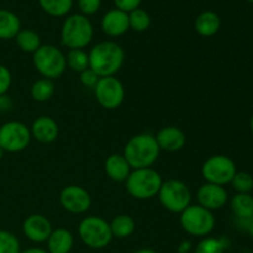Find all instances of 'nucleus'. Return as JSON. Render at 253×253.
I'll return each instance as SVG.
<instances>
[{
  "label": "nucleus",
  "instance_id": "obj_1",
  "mask_svg": "<svg viewBox=\"0 0 253 253\" xmlns=\"http://www.w3.org/2000/svg\"><path fill=\"white\" fill-rule=\"evenodd\" d=\"M89 68L95 72L99 78L113 77L121 68L125 58L124 49L111 41L100 42L90 49Z\"/></svg>",
  "mask_w": 253,
  "mask_h": 253
},
{
  "label": "nucleus",
  "instance_id": "obj_2",
  "mask_svg": "<svg viewBox=\"0 0 253 253\" xmlns=\"http://www.w3.org/2000/svg\"><path fill=\"white\" fill-rule=\"evenodd\" d=\"M160 151L155 136L150 133H141L133 136L126 143L124 157L131 168H150L158 158Z\"/></svg>",
  "mask_w": 253,
  "mask_h": 253
},
{
  "label": "nucleus",
  "instance_id": "obj_3",
  "mask_svg": "<svg viewBox=\"0 0 253 253\" xmlns=\"http://www.w3.org/2000/svg\"><path fill=\"white\" fill-rule=\"evenodd\" d=\"M160 173L152 168L135 169L126 179V189L136 199H151L158 194L162 185Z\"/></svg>",
  "mask_w": 253,
  "mask_h": 253
},
{
  "label": "nucleus",
  "instance_id": "obj_4",
  "mask_svg": "<svg viewBox=\"0 0 253 253\" xmlns=\"http://www.w3.org/2000/svg\"><path fill=\"white\" fill-rule=\"evenodd\" d=\"M93 39V26L85 15L67 17L62 26V43L71 49H82Z\"/></svg>",
  "mask_w": 253,
  "mask_h": 253
},
{
  "label": "nucleus",
  "instance_id": "obj_5",
  "mask_svg": "<svg viewBox=\"0 0 253 253\" xmlns=\"http://www.w3.org/2000/svg\"><path fill=\"white\" fill-rule=\"evenodd\" d=\"M34 64L44 78L56 79L63 74L67 61L61 49L52 44H44L34 53Z\"/></svg>",
  "mask_w": 253,
  "mask_h": 253
},
{
  "label": "nucleus",
  "instance_id": "obj_6",
  "mask_svg": "<svg viewBox=\"0 0 253 253\" xmlns=\"http://www.w3.org/2000/svg\"><path fill=\"white\" fill-rule=\"evenodd\" d=\"M180 225L193 236H207L215 226V217L210 210L200 205H189L180 212Z\"/></svg>",
  "mask_w": 253,
  "mask_h": 253
},
{
  "label": "nucleus",
  "instance_id": "obj_7",
  "mask_svg": "<svg viewBox=\"0 0 253 253\" xmlns=\"http://www.w3.org/2000/svg\"><path fill=\"white\" fill-rule=\"evenodd\" d=\"M79 236L82 241L90 249H104L113 239L110 225L101 217H85L79 225Z\"/></svg>",
  "mask_w": 253,
  "mask_h": 253
},
{
  "label": "nucleus",
  "instance_id": "obj_8",
  "mask_svg": "<svg viewBox=\"0 0 253 253\" xmlns=\"http://www.w3.org/2000/svg\"><path fill=\"white\" fill-rule=\"evenodd\" d=\"M160 202L172 212H182L190 205L192 193L189 188L180 180L170 179L162 183L158 192Z\"/></svg>",
  "mask_w": 253,
  "mask_h": 253
},
{
  "label": "nucleus",
  "instance_id": "obj_9",
  "mask_svg": "<svg viewBox=\"0 0 253 253\" xmlns=\"http://www.w3.org/2000/svg\"><path fill=\"white\" fill-rule=\"evenodd\" d=\"M202 173L208 183L222 187L231 183L232 178L236 174V166L234 161L226 156H212L204 163Z\"/></svg>",
  "mask_w": 253,
  "mask_h": 253
},
{
  "label": "nucleus",
  "instance_id": "obj_10",
  "mask_svg": "<svg viewBox=\"0 0 253 253\" xmlns=\"http://www.w3.org/2000/svg\"><path fill=\"white\" fill-rule=\"evenodd\" d=\"M31 131L19 121H10L0 126V147L4 152H20L29 146Z\"/></svg>",
  "mask_w": 253,
  "mask_h": 253
},
{
  "label": "nucleus",
  "instance_id": "obj_11",
  "mask_svg": "<svg viewBox=\"0 0 253 253\" xmlns=\"http://www.w3.org/2000/svg\"><path fill=\"white\" fill-rule=\"evenodd\" d=\"M94 89H95V96L98 103L103 108L109 109V110L119 108L125 98V90H124L123 84L114 77L100 78Z\"/></svg>",
  "mask_w": 253,
  "mask_h": 253
},
{
  "label": "nucleus",
  "instance_id": "obj_12",
  "mask_svg": "<svg viewBox=\"0 0 253 253\" xmlns=\"http://www.w3.org/2000/svg\"><path fill=\"white\" fill-rule=\"evenodd\" d=\"M61 204L67 211L73 214H82L90 208L91 199L89 193L78 185H69L61 192Z\"/></svg>",
  "mask_w": 253,
  "mask_h": 253
},
{
  "label": "nucleus",
  "instance_id": "obj_13",
  "mask_svg": "<svg viewBox=\"0 0 253 253\" xmlns=\"http://www.w3.org/2000/svg\"><path fill=\"white\" fill-rule=\"evenodd\" d=\"M198 202L200 207L208 210L221 209L227 203V192L224 187L211 183L203 184L197 193Z\"/></svg>",
  "mask_w": 253,
  "mask_h": 253
},
{
  "label": "nucleus",
  "instance_id": "obj_14",
  "mask_svg": "<svg viewBox=\"0 0 253 253\" xmlns=\"http://www.w3.org/2000/svg\"><path fill=\"white\" fill-rule=\"evenodd\" d=\"M24 234L34 242H44L52 234V225L43 215H31L24 222Z\"/></svg>",
  "mask_w": 253,
  "mask_h": 253
},
{
  "label": "nucleus",
  "instance_id": "obj_15",
  "mask_svg": "<svg viewBox=\"0 0 253 253\" xmlns=\"http://www.w3.org/2000/svg\"><path fill=\"white\" fill-rule=\"evenodd\" d=\"M101 29L109 36H121L130 29L128 14L119 9L110 10L101 20Z\"/></svg>",
  "mask_w": 253,
  "mask_h": 253
},
{
  "label": "nucleus",
  "instance_id": "obj_16",
  "mask_svg": "<svg viewBox=\"0 0 253 253\" xmlns=\"http://www.w3.org/2000/svg\"><path fill=\"white\" fill-rule=\"evenodd\" d=\"M156 141L160 150L167 151V152H175L182 150L185 145V135L180 128L174 126H168L162 128L156 136Z\"/></svg>",
  "mask_w": 253,
  "mask_h": 253
},
{
  "label": "nucleus",
  "instance_id": "obj_17",
  "mask_svg": "<svg viewBox=\"0 0 253 253\" xmlns=\"http://www.w3.org/2000/svg\"><path fill=\"white\" fill-rule=\"evenodd\" d=\"M31 133L40 142L49 143L58 136V125L52 118L41 116L32 124Z\"/></svg>",
  "mask_w": 253,
  "mask_h": 253
},
{
  "label": "nucleus",
  "instance_id": "obj_18",
  "mask_svg": "<svg viewBox=\"0 0 253 253\" xmlns=\"http://www.w3.org/2000/svg\"><path fill=\"white\" fill-rule=\"evenodd\" d=\"M130 165L121 155H111L105 162V170L115 182H124L130 175Z\"/></svg>",
  "mask_w": 253,
  "mask_h": 253
},
{
  "label": "nucleus",
  "instance_id": "obj_19",
  "mask_svg": "<svg viewBox=\"0 0 253 253\" xmlns=\"http://www.w3.org/2000/svg\"><path fill=\"white\" fill-rule=\"evenodd\" d=\"M48 253H69L73 246V235L66 229L52 231L47 240Z\"/></svg>",
  "mask_w": 253,
  "mask_h": 253
},
{
  "label": "nucleus",
  "instance_id": "obj_20",
  "mask_svg": "<svg viewBox=\"0 0 253 253\" xmlns=\"http://www.w3.org/2000/svg\"><path fill=\"white\" fill-rule=\"evenodd\" d=\"M220 17L214 11H204L195 19V30L204 37L214 36L220 29Z\"/></svg>",
  "mask_w": 253,
  "mask_h": 253
},
{
  "label": "nucleus",
  "instance_id": "obj_21",
  "mask_svg": "<svg viewBox=\"0 0 253 253\" xmlns=\"http://www.w3.org/2000/svg\"><path fill=\"white\" fill-rule=\"evenodd\" d=\"M19 31V17L9 10L0 9V40L15 39Z\"/></svg>",
  "mask_w": 253,
  "mask_h": 253
},
{
  "label": "nucleus",
  "instance_id": "obj_22",
  "mask_svg": "<svg viewBox=\"0 0 253 253\" xmlns=\"http://www.w3.org/2000/svg\"><path fill=\"white\" fill-rule=\"evenodd\" d=\"M231 209L237 219H253V197L250 194L237 193L231 199Z\"/></svg>",
  "mask_w": 253,
  "mask_h": 253
},
{
  "label": "nucleus",
  "instance_id": "obj_23",
  "mask_svg": "<svg viewBox=\"0 0 253 253\" xmlns=\"http://www.w3.org/2000/svg\"><path fill=\"white\" fill-rule=\"evenodd\" d=\"M15 40L17 46L27 53H35L41 47V39L39 34L32 30H20Z\"/></svg>",
  "mask_w": 253,
  "mask_h": 253
},
{
  "label": "nucleus",
  "instance_id": "obj_24",
  "mask_svg": "<svg viewBox=\"0 0 253 253\" xmlns=\"http://www.w3.org/2000/svg\"><path fill=\"white\" fill-rule=\"evenodd\" d=\"M110 230L113 236L118 239H126L135 231V221L128 215H119L111 221Z\"/></svg>",
  "mask_w": 253,
  "mask_h": 253
},
{
  "label": "nucleus",
  "instance_id": "obj_25",
  "mask_svg": "<svg viewBox=\"0 0 253 253\" xmlns=\"http://www.w3.org/2000/svg\"><path fill=\"white\" fill-rule=\"evenodd\" d=\"M40 5L52 16H63L72 9L73 0H39Z\"/></svg>",
  "mask_w": 253,
  "mask_h": 253
},
{
  "label": "nucleus",
  "instance_id": "obj_26",
  "mask_svg": "<svg viewBox=\"0 0 253 253\" xmlns=\"http://www.w3.org/2000/svg\"><path fill=\"white\" fill-rule=\"evenodd\" d=\"M54 93V84L51 79H40L31 88V95L36 101H47Z\"/></svg>",
  "mask_w": 253,
  "mask_h": 253
},
{
  "label": "nucleus",
  "instance_id": "obj_27",
  "mask_svg": "<svg viewBox=\"0 0 253 253\" xmlns=\"http://www.w3.org/2000/svg\"><path fill=\"white\" fill-rule=\"evenodd\" d=\"M66 61L73 72L82 73L89 68V57L83 49H71L66 57Z\"/></svg>",
  "mask_w": 253,
  "mask_h": 253
},
{
  "label": "nucleus",
  "instance_id": "obj_28",
  "mask_svg": "<svg viewBox=\"0 0 253 253\" xmlns=\"http://www.w3.org/2000/svg\"><path fill=\"white\" fill-rule=\"evenodd\" d=\"M128 24H130L131 29L135 31H146L151 25V17L145 10L137 7L128 14Z\"/></svg>",
  "mask_w": 253,
  "mask_h": 253
},
{
  "label": "nucleus",
  "instance_id": "obj_29",
  "mask_svg": "<svg viewBox=\"0 0 253 253\" xmlns=\"http://www.w3.org/2000/svg\"><path fill=\"white\" fill-rule=\"evenodd\" d=\"M231 184L237 193L241 194H250L253 189V177L247 172H236L232 178Z\"/></svg>",
  "mask_w": 253,
  "mask_h": 253
},
{
  "label": "nucleus",
  "instance_id": "obj_30",
  "mask_svg": "<svg viewBox=\"0 0 253 253\" xmlns=\"http://www.w3.org/2000/svg\"><path fill=\"white\" fill-rule=\"evenodd\" d=\"M0 253H20L19 240L5 230H0Z\"/></svg>",
  "mask_w": 253,
  "mask_h": 253
},
{
  "label": "nucleus",
  "instance_id": "obj_31",
  "mask_svg": "<svg viewBox=\"0 0 253 253\" xmlns=\"http://www.w3.org/2000/svg\"><path fill=\"white\" fill-rule=\"evenodd\" d=\"M225 245L221 240L208 237L198 244L195 253H224Z\"/></svg>",
  "mask_w": 253,
  "mask_h": 253
},
{
  "label": "nucleus",
  "instance_id": "obj_32",
  "mask_svg": "<svg viewBox=\"0 0 253 253\" xmlns=\"http://www.w3.org/2000/svg\"><path fill=\"white\" fill-rule=\"evenodd\" d=\"M101 0H78V6L84 15H93L99 10Z\"/></svg>",
  "mask_w": 253,
  "mask_h": 253
},
{
  "label": "nucleus",
  "instance_id": "obj_33",
  "mask_svg": "<svg viewBox=\"0 0 253 253\" xmlns=\"http://www.w3.org/2000/svg\"><path fill=\"white\" fill-rule=\"evenodd\" d=\"M11 85V73L5 66L0 64V96L4 95Z\"/></svg>",
  "mask_w": 253,
  "mask_h": 253
},
{
  "label": "nucleus",
  "instance_id": "obj_34",
  "mask_svg": "<svg viewBox=\"0 0 253 253\" xmlns=\"http://www.w3.org/2000/svg\"><path fill=\"white\" fill-rule=\"evenodd\" d=\"M99 79L100 78L96 76L95 72L91 71L90 68L85 69V71L81 73V82L83 83V85L89 86V88H94L96 85V83H98Z\"/></svg>",
  "mask_w": 253,
  "mask_h": 253
},
{
  "label": "nucleus",
  "instance_id": "obj_35",
  "mask_svg": "<svg viewBox=\"0 0 253 253\" xmlns=\"http://www.w3.org/2000/svg\"><path fill=\"white\" fill-rule=\"evenodd\" d=\"M114 2L116 5V9L125 12H131L140 6L141 0H114Z\"/></svg>",
  "mask_w": 253,
  "mask_h": 253
},
{
  "label": "nucleus",
  "instance_id": "obj_36",
  "mask_svg": "<svg viewBox=\"0 0 253 253\" xmlns=\"http://www.w3.org/2000/svg\"><path fill=\"white\" fill-rule=\"evenodd\" d=\"M190 247H192V245H190L189 241H184L180 244V246L178 247V252L179 253H188L189 252Z\"/></svg>",
  "mask_w": 253,
  "mask_h": 253
},
{
  "label": "nucleus",
  "instance_id": "obj_37",
  "mask_svg": "<svg viewBox=\"0 0 253 253\" xmlns=\"http://www.w3.org/2000/svg\"><path fill=\"white\" fill-rule=\"evenodd\" d=\"M20 253H48V252L43 251V250H41V249H30V250H26V251L20 252Z\"/></svg>",
  "mask_w": 253,
  "mask_h": 253
},
{
  "label": "nucleus",
  "instance_id": "obj_38",
  "mask_svg": "<svg viewBox=\"0 0 253 253\" xmlns=\"http://www.w3.org/2000/svg\"><path fill=\"white\" fill-rule=\"evenodd\" d=\"M247 232H249L250 235H251V236L253 237V220L251 221V224L249 225V227H247V230H246Z\"/></svg>",
  "mask_w": 253,
  "mask_h": 253
},
{
  "label": "nucleus",
  "instance_id": "obj_39",
  "mask_svg": "<svg viewBox=\"0 0 253 253\" xmlns=\"http://www.w3.org/2000/svg\"><path fill=\"white\" fill-rule=\"evenodd\" d=\"M136 253H157V252L152 251V250H140V251H137Z\"/></svg>",
  "mask_w": 253,
  "mask_h": 253
},
{
  "label": "nucleus",
  "instance_id": "obj_40",
  "mask_svg": "<svg viewBox=\"0 0 253 253\" xmlns=\"http://www.w3.org/2000/svg\"><path fill=\"white\" fill-rule=\"evenodd\" d=\"M250 127H251V131H252V133H253V114H252L251 121H250Z\"/></svg>",
  "mask_w": 253,
  "mask_h": 253
},
{
  "label": "nucleus",
  "instance_id": "obj_41",
  "mask_svg": "<svg viewBox=\"0 0 253 253\" xmlns=\"http://www.w3.org/2000/svg\"><path fill=\"white\" fill-rule=\"evenodd\" d=\"M2 156H4V150H2L1 147H0V160L2 158Z\"/></svg>",
  "mask_w": 253,
  "mask_h": 253
},
{
  "label": "nucleus",
  "instance_id": "obj_42",
  "mask_svg": "<svg viewBox=\"0 0 253 253\" xmlns=\"http://www.w3.org/2000/svg\"><path fill=\"white\" fill-rule=\"evenodd\" d=\"M247 1H250V2H252V4H253V0H247Z\"/></svg>",
  "mask_w": 253,
  "mask_h": 253
}]
</instances>
